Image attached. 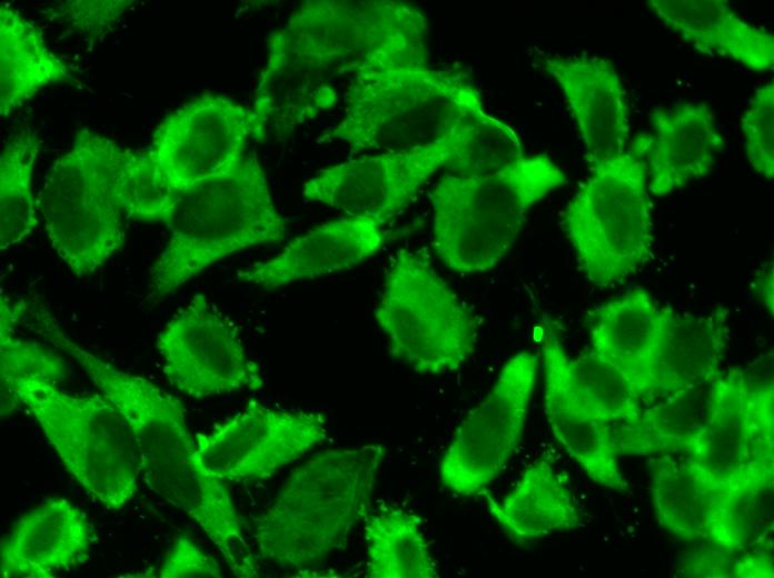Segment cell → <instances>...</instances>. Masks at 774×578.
<instances>
[{
	"label": "cell",
	"instance_id": "34",
	"mask_svg": "<svg viewBox=\"0 0 774 578\" xmlns=\"http://www.w3.org/2000/svg\"><path fill=\"white\" fill-rule=\"evenodd\" d=\"M572 375L594 413L609 426H634L642 413V398L629 379L591 349L570 358Z\"/></svg>",
	"mask_w": 774,
	"mask_h": 578
},
{
	"label": "cell",
	"instance_id": "33",
	"mask_svg": "<svg viewBox=\"0 0 774 578\" xmlns=\"http://www.w3.org/2000/svg\"><path fill=\"white\" fill-rule=\"evenodd\" d=\"M448 140L453 158L447 169L453 173L490 172L524 157L516 131L486 110L466 119Z\"/></svg>",
	"mask_w": 774,
	"mask_h": 578
},
{
	"label": "cell",
	"instance_id": "41",
	"mask_svg": "<svg viewBox=\"0 0 774 578\" xmlns=\"http://www.w3.org/2000/svg\"><path fill=\"white\" fill-rule=\"evenodd\" d=\"M772 554L767 549H756L733 558L731 577H773Z\"/></svg>",
	"mask_w": 774,
	"mask_h": 578
},
{
	"label": "cell",
	"instance_id": "42",
	"mask_svg": "<svg viewBox=\"0 0 774 578\" xmlns=\"http://www.w3.org/2000/svg\"><path fill=\"white\" fill-rule=\"evenodd\" d=\"M758 292L762 299V305L773 315V269L768 270L758 280Z\"/></svg>",
	"mask_w": 774,
	"mask_h": 578
},
{
	"label": "cell",
	"instance_id": "32",
	"mask_svg": "<svg viewBox=\"0 0 774 578\" xmlns=\"http://www.w3.org/2000/svg\"><path fill=\"white\" fill-rule=\"evenodd\" d=\"M40 140L31 128H21L0 155V250L31 235L38 223L32 195V175Z\"/></svg>",
	"mask_w": 774,
	"mask_h": 578
},
{
	"label": "cell",
	"instance_id": "27",
	"mask_svg": "<svg viewBox=\"0 0 774 578\" xmlns=\"http://www.w3.org/2000/svg\"><path fill=\"white\" fill-rule=\"evenodd\" d=\"M68 63L42 31L7 2L0 6V114L9 116L42 88L72 82Z\"/></svg>",
	"mask_w": 774,
	"mask_h": 578
},
{
	"label": "cell",
	"instance_id": "5",
	"mask_svg": "<svg viewBox=\"0 0 774 578\" xmlns=\"http://www.w3.org/2000/svg\"><path fill=\"white\" fill-rule=\"evenodd\" d=\"M566 181L547 155L524 156L490 172L443 177L430 193L435 252L456 272L494 268L513 247L529 208Z\"/></svg>",
	"mask_w": 774,
	"mask_h": 578
},
{
	"label": "cell",
	"instance_id": "26",
	"mask_svg": "<svg viewBox=\"0 0 774 578\" xmlns=\"http://www.w3.org/2000/svg\"><path fill=\"white\" fill-rule=\"evenodd\" d=\"M488 510L516 544L526 545L580 525V511L568 488L545 459L532 462L503 499L487 498Z\"/></svg>",
	"mask_w": 774,
	"mask_h": 578
},
{
	"label": "cell",
	"instance_id": "31",
	"mask_svg": "<svg viewBox=\"0 0 774 578\" xmlns=\"http://www.w3.org/2000/svg\"><path fill=\"white\" fill-rule=\"evenodd\" d=\"M28 307L0 299V390L1 417L10 415L18 403V392L28 382L61 383L68 377L66 360L39 342L16 337L14 326Z\"/></svg>",
	"mask_w": 774,
	"mask_h": 578
},
{
	"label": "cell",
	"instance_id": "15",
	"mask_svg": "<svg viewBox=\"0 0 774 578\" xmlns=\"http://www.w3.org/2000/svg\"><path fill=\"white\" fill-rule=\"evenodd\" d=\"M327 439L326 420L316 411L272 409L257 400L198 434L205 467L224 481L265 479Z\"/></svg>",
	"mask_w": 774,
	"mask_h": 578
},
{
	"label": "cell",
	"instance_id": "25",
	"mask_svg": "<svg viewBox=\"0 0 774 578\" xmlns=\"http://www.w3.org/2000/svg\"><path fill=\"white\" fill-rule=\"evenodd\" d=\"M728 340L727 312L674 313L642 399L711 382L722 371Z\"/></svg>",
	"mask_w": 774,
	"mask_h": 578
},
{
	"label": "cell",
	"instance_id": "38",
	"mask_svg": "<svg viewBox=\"0 0 774 578\" xmlns=\"http://www.w3.org/2000/svg\"><path fill=\"white\" fill-rule=\"evenodd\" d=\"M132 0H72L52 6L48 16L80 34L90 46L102 40L135 6Z\"/></svg>",
	"mask_w": 774,
	"mask_h": 578
},
{
	"label": "cell",
	"instance_id": "11",
	"mask_svg": "<svg viewBox=\"0 0 774 578\" xmlns=\"http://www.w3.org/2000/svg\"><path fill=\"white\" fill-rule=\"evenodd\" d=\"M773 405L772 380L754 382L738 368L713 380L706 425L684 458L718 510L737 491L773 487Z\"/></svg>",
	"mask_w": 774,
	"mask_h": 578
},
{
	"label": "cell",
	"instance_id": "29",
	"mask_svg": "<svg viewBox=\"0 0 774 578\" xmlns=\"http://www.w3.org/2000/svg\"><path fill=\"white\" fill-rule=\"evenodd\" d=\"M649 459L651 494L658 525L672 535L693 541L718 539V508L693 474L686 459L668 454Z\"/></svg>",
	"mask_w": 774,
	"mask_h": 578
},
{
	"label": "cell",
	"instance_id": "37",
	"mask_svg": "<svg viewBox=\"0 0 774 578\" xmlns=\"http://www.w3.org/2000/svg\"><path fill=\"white\" fill-rule=\"evenodd\" d=\"M740 123L748 163L756 173L772 180L774 176L773 81L755 90Z\"/></svg>",
	"mask_w": 774,
	"mask_h": 578
},
{
	"label": "cell",
	"instance_id": "13",
	"mask_svg": "<svg viewBox=\"0 0 774 578\" xmlns=\"http://www.w3.org/2000/svg\"><path fill=\"white\" fill-rule=\"evenodd\" d=\"M156 346L168 382L189 398L257 390L264 385L260 367L247 353L236 325L202 293L171 317Z\"/></svg>",
	"mask_w": 774,
	"mask_h": 578
},
{
	"label": "cell",
	"instance_id": "2",
	"mask_svg": "<svg viewBox=\"0 0 774 578\" xmlns=\"http://www.w3.org/2000/svg\"><path fill=\"white\" fill-rule=\"evenodd\" d=\"M385 452L378 444L330 449L294 469L255 520L260 556L299 569L341 547L370 514Z\"/></svg>",
	"mask_w": 774,
	"mask_h": 578
},
{
	"label": "cell",
	"instance_id": "14",
	"mask_svg": "<svg viewBox=\"0 0 774 578\" xmlns=\"http://www.w3.org/2000/svg\"><path fill=\"white\" fill-rule=\"evenodd\" d=\"M250 138V108L206 92L166 116L146 152L159 181L179 193L236 169Z\"/></svg>",
	"mask_w": 774,
	"mask_h": 578
},
{
	"label": "cell",
	"instance_id": "39",
	"mask_svg": "<svg viewBox=\"0 0 774 578\" xmlns=\"http://www.w3.org/2000/svg\"><path fill=\"white\" fill-rule=\"evenodd\" d=\"M222 576L218 561L183 534L175 538L159 569L152 575L158 578H220Z\"/></svg>",
	"mask_w": 774,
	"mask_h": 578
},
{
	"label": "cell",
	"instance_id": "19",
	"mask_svg": "<svg viewBox=\"0 0 774 578\" xmlns=\"http://www.w3.org/2000/svg\"><path fill=\"white\" fill-rule=\"evenodd\" d=\"M593 166L624 152L631 131L627 94L613 62L591 54L547 57Z\"/></svg>",
	"mask_w": 774,
	"mask_h": 578
},
{
	"label": "cell",
	"instance_id": "30",
	"mask_svg": "<svg viewBox=\"0 0 774 578\" xmlns=\"http://www.w3.org/2000/svg\"><path fill=\"white\" fill-rule=\"evenodd\" d=\"M364 521L368 577H439L417 515L388 507L369 514Z\"/></svg>",
	"mask_w": 774,
	"mask_h": 578
},
{
	"label": "cell",
	"instance_id": "20",
	"mask_svg": "<svg viewBox=\"0 0 774 578\" xmlns=\"http://www.w3.org/2000/svg\"><path fill=\"white\" fill-rule=\"evenodd\" d=\"M95 540L87 515L62 497L18 518L0 542V576L52 578L88 555Z\"/></svg>",
	"mask_w": 774,
	"mask_h": 578
},
{
	"label": "cell",
	"instance_id": "40",
	"mask_svg": "<svg viewBox=\"0 0 774 578\" xmlns=\"http://www.w3.org/2000/svg\"><path fill=\"white\" fill-rule=\"evenodd\" d=\"M734 554L717 547L715 550H698L681 556L676 576L731 577Z\"/></svg>",
	"mask_w": 774,
	"mask_h": 578
},
{
	"label": "cell",
	"instance_id": "35",
	"mask_svg": "<svg viewBox=\"0 0 774 578\" xmlns=\"http://www.w3.org/2000/svg\"><path fill=\"white\" fill-rule=\"evenodd\" d=\"M717 547L732 552L770 544L773 531V487L737 491L720 507Z\"/></svg>",
	"mask_w": 774,
	"mask_h": 578
},
{
	"label": "cell",
	"instance_id": "12",
	"mask_svg": "<svg viewBox=\"0 0 774 578\" xmlns=\"http://www.w3.org/2000/svg\"><path fill=\"white\" fill-rule=\"evenodd\" d=\"M537 357H510L486 396L455 430L439 466L441 484L456 495H480L505 469L522 441L536 385Z\"/></svg>",
	"mask_w": 774,
	"mask_h": 578
},
{
	"label": "cell",
	"instance_id": "1",
	"mask_svg": "<svg viewBox=\"0 0 774 578\" xmlns=\"http://www.w3.org/2000/svg\"><path fill=\"white\" fill-rule=\"evenodd\" d=\"M34 312L32 329L76 360L127 419L147 486L205 531L236 576L258 577L234 500L225 481L205 467L180 400L78 346L44 308Z\"/></svg>",
	"mask_w": 774,
	"mask_h": 578
},
{
	"label": "cell",
	"instance_id": "21",
	"mask_svg": "<svg viewBox=\"0 0 774 578\" xmlns=\"http://www.w3.org/2000/svg\"><path fill=\"white\" fill-rule=\"evenodd\" d=\"M383 226L353 216L321 223L290 241L275 257L239 270L238 278L271 290L351 268L384 245L387 233Z\"/></svg>",
	"mask_w": 774,
	"mask_h": 578
},
{
	"label": "cell",
	"instance_id": "16",
	"mask_svg": "<svg viewBox=\"0 0 774 578\" xmlns=\"http://www.w3.org/2000/svg\"><path fill=\"white\" fill-rule=\"evenodd\" d=\"M453 158L449 140L409 151H384L321 169L307 180V200L335 208L345 216L384 225L401 212L420 188Z\"/></svg>",
	"mask_w": 774,
	"mask_h": 578
},
{
	"label": "cell",
	"instance_id": "3",
	"mask_svg": "<svg viewBox=\"0 0 774 578\" xmlns=\"http://www.w3.org/2000/svg\"><path fill=\"white\" fill-rule=\"evenodd\" d=\"M344 99V117L318 142L340 141L353 152L443 143L466 119L485 110L467 77L429 66L355 74Z\"/></svg>",
	"mask_w": 774,
	"mask_h": 578
},
{
	"label": "cell",
	"instance_id": "6",
	"mask_svg": "<svg viewBox=\"0 0 774 578\" xmlns=\"http://www.w3.org/2000/svg\"><path fill=\"white\" fill-rule=\"evenodd\" d=\"M132 152L81 128L44 178L40 210L46 235L78 278L93 275L125 247L122 188Z\"/></svg>",
	"mask_w": 774,
	"mask_h": 578
},
{
	"label": "cell",
	"instance_id": "28",
	"mask_svg": "<svg viewBox=\"0 0 774 578\" xmlns=\"http://www.w3.org/2000/svg\"><path fill=\"white\" fill-rule=\"evenodd\" d=\"M712 382L678 389L642 410L634 426L614 436L619 455L685 454L695 446L708 417Z\"/></svg>",
	"mask_w": 774,
	"mask_h": 578
},
{
	"label": "cell",
	"instance_id": "8",
	"mask_svg": "<svg viewBox=\"0 0 774 578\" xmlns=\"http://www.w3.org/2000/svg\"><path fill=\"white\" fill-rule=\"evenodd\" d=\"M77 482L107 510L122 509L138 491V446L127 419L103 395L77 396L43 381L18 392Z\"/></svg>",
	"mask_w": 774,
	"mask_h": 578
},
{
	"label": "cell",
	"instance_id": "24",
	"mask_svg": "<svg viewBox=\"0 0 774 578\" xmlns=\"http://www.w3.org/2000/svg\"><path fill=\"white\" fill-rule=\"evenodd\" d=\"M657 19L697 52L732 59L757 71L774 67L773 34L724 0H649Z\"/></svg>",
	"mask_w": 774,
	"mask_h": 578
},
{
	"label": "cell",
	"instance_id": "4",
	"mask_svg": "<svg viewBox=\"0 0 774 578\" xmlns=\"http://www.w3.org/2000/svg\"><path fill=\"white\" fill-rule=\"evenodd\" d=\"M165 225L169 240L151 269L160 296L235 252L280 242L287 232L255 155L231 172L179 192Z\"/></svg>",
	"mask_w": 774,
	"mask_h": 578
},
{
	"label": "cell",
	"instance_id": "7",
	"mask_svg": "<svg viewBox=\"0 0 774 578\" xmlns=\"http://www.w3.org/2000/svg\"><path fill=\"white\" fill-rule=\"evenodd\" d=\"M651 134L592 166L566 206L563 227L580 270L596 286L623 281L647 261L654 242L645 155Z\"/></svg>",
	"mask_w": 774,
	"mask_h": 578
},
{
	"label": "cell",
	"instance_id": "17",
	"mask_svg": "<svg viewBox=\"0 0 774 578\" xmlns=\"http://www.w3.org/2000/svg\"><path fill=\"white\" fill-rule=\"evenodd\" d=\"M540 349L545 369V413L555 439L596 485L625 492L629 484L618 462L612 427L601 420L577 388L559 331L544 321Z\"/></svg>",
	"mask_w": 774,
	"mask_h": 578
},
{
	"label": "cell",
	"instance_id": "23",
	"mask_svg": "<svg viewBox=\"0 0 774 578\" xmlns=\"http://www.w3.org/2000/svg\"><path fill=\"white\" fill-rule=\"evenodd\" d=\"M673 316L646 290L633 289L592 312L591 350L619 369L642 398Z\"/></svg>",
	"mask_w": 774,
	"mask_h": 578
},
{
	"label": "cell",
	"instance_id": "22",
	"mask_svg": "<svg viewBox=\"0 0 774 578\" xmlns=\"http://www.w3.org/2000/svg\"><path fill=\"white\" fill-rule=\"evenodd\" d=\"M653 124L645 162L648 191L655 197H664L706 177L725 148L715 113L705 102L656 108Z\"/></svg>",
	"mask_w": 774,
	"mask_h": 578
},
{
	"label": "cell",
	"instance_id": "9",
	"mask_svg": "<svg viewBox=\"0 0 774 578\" xmlns=\"http://www.w3.org/2000/svg\"><path fill=\"white\" fill-rule=\"evenodd\" d=\"M375 321L390 355L421 375L459 369L477 345V321L423 253L400 249L385 275Z\"/></svg>",
	"mask_w": 774,
	"mask_h": 578
},
{
	"label": "cell",
	"instance_id": "18",
	"mask_svg": "<svg viewBox=\"0 0 774 578\" xmlns=\"http://www.w3.org/2000/svg\"><path fill=\"white\" fill-rule=\"evenodd\" d=\"M331 78L284 28L271 32L250 107L252 139L281 141L299 126L336 106L338 91Z\"/></svg>",
	"mask_w": 774,
	"mask_h": 578
},
{
	"label": "cell",
	"instance_id": "10",
	"mask_svg": "<svg viewBox=\"0 0 774 578\" xmlns=\"http://www.w3.org/2000/svg\"><path fill=\"white\" fill-rule=\"evenodd\" d=\"M331 76L427 67V22L393 0H308L282 27Z\"/></svg>",
	"mask_w": 774,
	"mask_h": 578
},
{
	"label": "cell",
	"instance_id": "36",
	"mask_svg": "<svg viewBox=\"0 0 774 578\" xmlns=\"http://www.w3.org/2000/svg\"><path fill=\"white\" fill-rule=\"evenodd\" d=\"M178 192L163 186L147 152H132L122 188L125 212L128 217L165 223Z\"/></svg>",
	"mask_w": 774,
	"mask_h": 578
}]
</instances>
